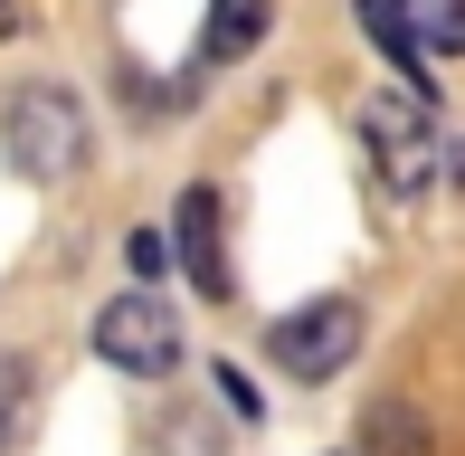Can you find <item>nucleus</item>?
Here are the masks:
<instances>
[{"instance_id": "obj_1", "label": "nucleus", "mask_w": 465, "mask_h": 456, "mask_svg": "<svg viewBox=\"0 0 465 456\" xmlns=\"http://www.w3.org/2000/svg\"><path fill=\"white\" fill-rule=\"evenodd\" d=\"M0 134H10V162L29 181H67L76 162H86V105L57 86H29L10 114H0Z\"/></svg>"}, {"instance_id": "obj_2", "label": "nucleus", "mask_w": 465, "mask_h": 456, "mask_svg": "<svg viewBox=\"0 0 465 456\" xmlns=\"http://www.w3.org/2000/svg\"><path fill=\"white\" fill-rule=\"evenodd\" d=\"M266 352H276V371H294V381H332V371L361 352V304H351V295H313V304H294V314H276Z\"/></svg>"}, {"instance_id": "obj_3", "label": "nucleus", "mask_w": 465, "mask_h": 456, "mask_svg": "<svg viewBox=\"0 0 465 456\" xmlns=\"http://www.w3.org/2000/svg\"><path fill=\"white\" fill-rule=\"evenodd\" d=\"M95 352L114 371H134V381H162V371L181 362V314L153 295V285H134V295H114L95 314Z\"/></svg>"}, {"instance_id": "obj_4", "label": "nucleus", "mask_w": 465, "mask_h": 456, "mask_svg": "<svg viewBox=\"0 0 465 456\" xmlns=\"http://www.w3.org/2000/svg\"><path fill=\"white\" fill-rule=\"evenodd\" d=\"M371 143H380V172L399 181V191H418V181H437V124H428V105H409V95H380L371 105Z\"/></svg>"}, {"instance_id": "obj_5", "label": "nucleus", "mask_w": 465, "mask_h": 456, "mask_svg": "<svg viewBox=\"0 0 465 456\" xmlns=\"http://www.w3.org/2000/svg\"><path fill=\"white\" fill-rule=\"evenodd\" d=\"M181 266L209 304L228 295V257H219V191H181Z\"/></svg>"}, {"instance_id": "obj_6", "label": "nucleus", "mask_w": 465, "mask_h": 456, "mask_svg": "<svg viewBox=\"0 0 465 456\" xmlns=\"http://www.w3.org/2000/svg\"><path fill=\"white\" fill-rule=\"evenodd\" d=\"M266 19H276V0H209L200 57H209V67H228V57H247V48L266 38Z\"/></svg>"}, {"instance_id": "obj_7", "label": "nucleus", "mask_w": 465, "mask_h": 456, "mask_svg": "<svg viewBox=\"0 0 465 456\" xmlns=\"http://www.w3.org/2000/svg\"><path fill=\"white\" fill-rule=\"evenodd\" d=\"M361 456H437L428 409H409V400H380L371 419H361Z\"/></svg>"}, {"instance_id": "obj_8", "label": "nucleus", "mask_w": 465, "mask_h": 456, "mask_svg": "<svg viewBox=\"0 0 465 456\" xmlns=\"http://www.w3.org/2000/svg\"><path fill=\"white\" fill-rule=\"evenodd\" d=\"M390 10L409 19L418 48H437V57H456V48H465V0H390Z\"/></svg>"}, {"instance_id": "obj_9", "label": "nucleus", "mask_w": 465, "mask_h": 456, "mask_svg": "<svg viewBox=\"0 0 465 456\" xmlns=\"http://www.w3.org/2000/svg\"><path fill=\"white\" fill-rule=\"evenodd\" d=\"M361 29L380 38V57H390L399 76H418V67H428V48H418V38H409V19H399L390 0H361Z\"/></svg>"}, {"instance_id": "obj_10", "label": "nucleus", "mask_w": 465, "mask_h": 456, "mask_svg": "<svg viewBox=\"0 0 465 456\" xmlns=\"http://www.w3.org/2000/svg\"><path fill=\"white\" fill-rule=\"evenodd\" d=\"M124 257H134V276H162V257H172V238H162V228H134V247H124Z\"/></svg>"}, {"instance_id": "obj_11", "label": "nucleus", "mask_w": 465, "mask_h": 456, "mask_svg": "<svg viewBox=\"0 0 465 456\" xmlns=\"http://www.w3.org/2000/svg\"><path fill=\"white\" fill-rule=\"evenodd\" d=\"M10 400H19V362L0 352V438H10Z\"/></svg>"}]
</instances>
